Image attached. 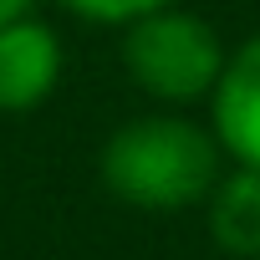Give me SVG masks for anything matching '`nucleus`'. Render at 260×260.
Wrapping results in <instances>:
<instances>
[{"mask_svg":"<svg viewBox=\"0 0 260 260\" xmlns=\"http://www.w3.org/2000/svg\"><path fill=\"white\" fill-rule=\"evenodd\" d=\"M61 11H72L77 21H92V26H127L148 11H164V6H179V0H56Z\"/></svg>","mask_w":260,"mask_h":260,"instance_id":"nucleus-6","label":"nucleus"},{"mask_svg":"<svg viewBox=\"0 0 260 260\" xmlns=\"http://www.w3.org/2000/svg\"><path fill=\"white\" fill-rule=\"evenodd\" d=\"M219 164H224V153H219L214 133L174 107L127 117L122 127H112L102 143V158H97L107 194L133 209H148V214H174V209L204 204V194L224 174Z\"/></svg>","mask_w":260,"mask_h":260,"instance_id":"nucleus-1","label":"nucleus"},{"mask_svg":"<svg viewBox=\"0 0 260 260\" xmlns=\"http://www.w3.org/2000/svg\"><path fill=\"white\" fill-rule=\"evenodd\" d=\"M224 56L230 51H224L219 31L199 11H189L184 0L122 26V72H127V82L143 97L164 102V107L204 102L219 82Z\"/></svg>","mask_w":260,"mask_h":260,"instance_id":"nucleus-2","label":"nucleus"},{"mask_svg":"<svg viewBox=\"0 0 260 260\" xmlns=\"http://www.w3.org/2000/svg\"><path fill=\"white\" fill-rule=\"evenodd\" d=\"M67 72V46L36 11L0 21V112H36Z\"/></svg>","mask_w":260,"mask_h":260,"instance_id":"nucleus-3","label":"nucleus"},{"mask_svg":"<svg viewBox=\"0 0 260 260\" xmlns=\"http://www.w3.org/2000/svg\"><path fill=\"white\" fill-rule=\"evenodd\" d=\"M26 11H36V0H0V21H16Z\"/></svg>","mask_w":260,"mask_h":260,"instance_id":"nucleus-7","label":"nucleus"},{"mask_svg":"<svg viewBox=\"0 0 260 260\" xmlns=\"http://www.w3.org/2000/svg\"><path fill=\"white\" fill-rule=\"evenodd\" d=\"M204 102H209V133L219 153L230 164L260 169V31L224 56L219 82Z\"/></svg>","mask_w":260,"mask_h":260,"instance_id":"nucleus-4","label":"nucleus"},{"mask_svg":"<svg viewBox=\"0 0 260 260\" xmlns=\"http://www.w3.org/2000/svg\"><path fill=\"white\" fill-rule=\"evenodd\" d=\"M209 209V235L224 255L235 260H260V169L235 164L230 174L214 179L204 194Z\"/></svg>","mask_w":260,"mask_h":260,"instance_id":"nucleus-5","label":"nucleus"}]
</instances>
